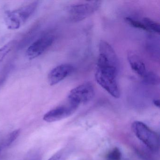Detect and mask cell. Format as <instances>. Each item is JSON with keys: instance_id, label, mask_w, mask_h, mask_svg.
Instances as JSON below:
<instances>
[{"instance_id": "obj_1", "label": "cell", "mask_w": 160, "mask_h": 160, "mask_svg": "<svg viewBox=\"0 0 160 160\" xmlns=\"http://www.w3.org/2000/svg\"><path fill=\"white\" fill-rule=\"evenodd\" d=\"M119 68L107 62H97L95 72V80L97 83L117 99L120 96L117 81Z\"/></svg>"}, {"instance_id": "obj_2", "label": "cell", "mask_w": 160, "mask_h": 160, "mask_svg": "<svg viewBox=\"0 0 160 160\" xmlns=\"http://www.w3.org/2000/svg\"><path fill=\"white\" fill-rule=\"evenodd\" d=\"M39 2L35 1L5 13L4 21L7 28L16 30L24 25L36 11Z\"/></svg>"}, {"instance_id": "obj_3", "label": "cell", "mask_w": 160, "mask_h": 160, "mask_svg": "<svg viewBox=\"0 0 160 160\" xmlns=\"http://www.w3.org/2000/svg\"><path fill=\"white\" fill-rule=\"evenodd\" d=\"M132 129L136 136L151 152L156 153L159 149V139L157 134L142 122L135 121Z\"/></svg>"}, {"instance_id": "obj_4", "label": "cell", "mask_w": 160, "mask_h": 160, "mask_svg": "<svg viewBox=\"0 0 160 160\" xmlns=\"http://www.w3.org/2000/svg\"><path fill=\"white\" fill-rule=\"evenodd\" d=\"M101 3V2L95 1L71 5L67 10L69 19L72 22L82 21L95 12Z\"/></svg>"}, {"instance_id": "obj_5", "label": "cell", "mask_w": 160, "mask_h": 160, "mask_svg": "<svg viewBox=\"0 0 160 160\" xmlns=\"http://www.w3.org/2000/svg\"><path fill=\"white\" fill-rule=\"evenodd\" d=\"M95 95V90L90 82L83 83L72 89L68 94L67 100L79 106L90 102Z\"/></svg>"}, {"instance_id": "obj_6", "label": "cell", "mask_w": 160, "mask_h": 160, "mask_svg": "<svg viewBox=\"0 0 160 160\" xmlns=\"http://www.w3.org/2000/svg\"><path fill=\"white\" fill-rule=\"evenodd\" d=\"M55 39V35L51 32L39 37L28 48L26 51L27 58L33 60L40 57L52 46Z\"/></svg>"}, {"instance_id": "obj_7", "label": "cell", "mask_w": 160, "mask_h": 160, "mask_svg": "<svg viewBox=\"0 0 160 160\" xmlns=\"http://www.w3.org/2000/svg\"><path fill=\"white\" fill-rule=\"evenodd\" d=\"M78 106L67 100L65 104L51 109L44 116L45 121L48 122L58 121L72 116L76 111Z\"/></svg>"}, {"instance_id": "obj_8", "label": "cell", "mask_w": 160, "mask_h": 160, "mask_svg": "<svg viewBox=\"0 0 160 160\" xmlns=\"http://www.w3.org/2000/svg\"><path fill=\"white\" fill-rule=\"evenodd\" d=\"M74 70L72 64H62L52 69L48 74V80L51 86H55L61 82L71 74Z\"/></svg>"}, {"instance_id": "obj_9", "label": "cell", "mask_w": 160, "mask_h": 160, "mask_svg": "<svg viewBox=\"0 0 160 160\" xmlns=\"http://www.w3.org/2000/svg\"><path fill=\"white\" fill-rule=\"evenodd\" d=\"M127 59L132 71L138 75L143 77L147 71L145 64L137 54L129 51L127 53Z\"/></svg>"}, {"instance_id": "obj_10", "label": "cell", "mask_w": 160, "mask_h": 160, "mask_svg": "<svg viewBox=\"0 0 160 160\" xmlns=\"http://www.w3.org/2000/svg\"><path fill=\"white\" fill-rule=\"evenodd\" d=\"M148 50L151 55L156 59H159V43L156 37H149L148 41Z\"/></svg>"}, {"instance_id": "obj_11", "label": "cell", "mask_w": 160, "mask_h": 160, "mask_svg": "<svg viewBox=\"0 0 160 160\" xmlns=\"http://www.w3.org/2000/svg\"><path fill=\"white\" fill-rule=\"evenodd\" d=\"M17 41L12 40L0 48V62H2L16 45Z\"/></svg>"}, {"instance_id": "obj_12", "label": "cell", "mask_w": 160, "mask_h": 160, "mask_svg": "<svg viewBox=\"0 0 160 160\" xmlns=\"http://www.w3.org/2000/svg\"><path fill=\"white\" fill-rule=\"evenodd\" d=\"M142 22L148 29V32H154L158 34L160 33V26L159 23L147 18H143Z\"/></svg>"}, {"instance_id": "obj_13", "label": "cell", "mask_w": 160, "mask_h": 160, "mask_svg": "<svg viewBox=\"0 0 160 160\" xmlns=\"http://www.w3.org/2000/svg\"><path fill=\"white\" fill-rule=\"evenodd\" d=\"M142 78L144 83L148 85H157L160 83L159 77L152 72H146Z\"/></svg>"}, {"instance_id": "obj_14", "label": "cell", "mask_w": 160, "mask_h": 160, "mask_svg": "<svg viewBox=\"0 0 160 160\" xmlns=\"http://www.w3.org/2000/svg\"><path fill=\"white\" fill-rule=\"evenodd\" d=\"M125 20V21L129 25L132 26L133 28L148 32V29H147L146 26L144 25V23L142 22H140V21H138V20H135V19H133V18L129 17L126 18Z\"/></svg>"}, {"instance_id": "obj_15", "label": "cell", "mask_w": 160, "mask_h": 160, "mask_svg": "<svg viewBox=\"0 0 160 160\" xmlns=\"http://www.w3.org/2000/svg\"><path fill=\"white\" fill-rule=\"evenodd\" d=\"M20 133V130L19 129L15 130L14 131L11 133L8 136V137L3 140L5 148H8L9 146H11L19 136Z\"/></svg>"}, {"instance_id": "obj_16", "label": "cell", "mask_w": 160, "mask_h": 160, "mask_svg": "<svg viewBox=\"0 0 160 160\" xmlns=\"http://www.w3.org/2000/svg\"><path fill=\"white\" fill-rule=\"evenodd\" d=\"M108 160H121L122 153L119 149L115 148L108 152L107 155Z\"/></svg>"}, {"instance_id": "obj_17", "label": "cell", "mask_w": 160, "mask_h": 160, "mask_svg": "<svg viewBox=\"0 0 160 160\" xmlns=\"http://www.w3.org/2000/svg\"><path fill=\"white\" fill-rule=\"evenodd\" d=\"M68 150L62 149L55 153L48 160H66L68 155Z\"/></svg>"}, {"instance_id": "obj_18", "label": "cell", "mask_w": 160, "mask_h": 160, "mask_svg": "<svg viewBox=\"0 0 160 160\" xmlns=\"http://www.w3.org/2000/svg\"><path fill=\"white\" fill-rule=\"evenodd\" d=\"M139 155L145 160H152L151 157L149 154H148L146 151H144L139 150L138 151Z\"/></svg>"}, {"instance_id": "obj_19", "label": "cell", "mask_w": 160, "mask_h": 160, "mask_svg": "<svg viewBox=\"0 0 160 160\" xmlns=\"http://www.w3.org/2000/svg\"><path fill=\"white\" fill-rule=\"evenodd\" d=\"M5 78H6V77H5V75H4V74H3V76H2V77H0V87L2 86L4 80H5Z\"/></svg>"}, {"instance_id": "obj_20", "label": "cell", "mask_w": 160, "mask_h": 160, "mask_svg": "<svg viewBox=\"0 0 160 160\" xmlns=\"http://www.w3.org/2000/svg\"><path fill=\"white\" fill-rule=\"evenodd\" d=\"M153 104L155 106L160 107V101L159 100H155L153 101Z\"/></svg>"}, {"instance_id": "obj_21", "label": "cell", "mask_w": 160, "mask_h": 160, "mask_svg": "<svg viewBox=\"0 0 160 160\" xmlns=\"http://www.w3.org/2000/svg\"><path fill=\"white\" fill-rule=\"evenodd\" d=\"M4 148H5V146H4V142H3V140L2 142H0V152H1L2 151Z\"/></svg>"}]
</instances>
